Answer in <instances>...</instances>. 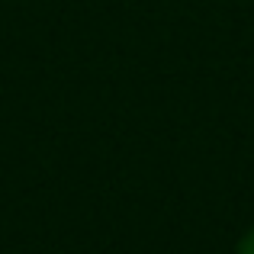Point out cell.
<instances>
[{
	"mask_svg": "<svg viewBox=\"0 0 254 254\" xmlns=\"http://www.w3.org/2000/svg\"><path fill=\"white\" fill-rule=\"evenodd\" d=\"M238 254H254V229L242 238V245H238Z\"/></svg>",
	"mask_w": 254,
	"mask_h": 254,
	"instance_id": "1",
	"label": "cell"
}]
</instances>
